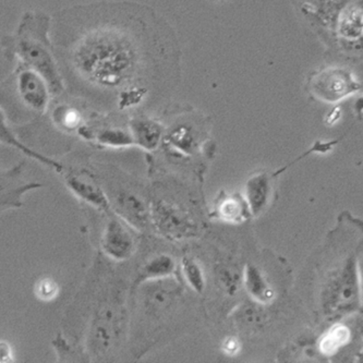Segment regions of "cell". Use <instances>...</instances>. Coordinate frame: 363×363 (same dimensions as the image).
Returning a JSON list of instances; mask_svg holds the SVG:
<instances>
[{
    "label": "cell",
    "mask_w": 363,
    "mask_h": 363,
    "mask_svg": "<svg viewBox=\"0 0 363 363\" xmlns=\"http://www.w3.org/2000/svg\"><path fill=\"white\" fill-rule=\"evenodd\" d=\"M139 57L137 48L125 35L101 33L79 46L76 60L79 69L91 80L115 88L133 78Z\"/></svg>",
    "instance_id": "cell-1"
},
{
    "label": "cell",
    "mask_w": 363,
    "mask_h": 363,
    "mask_svg": "<svg viewBox=\"0 0 363 363\" xmlns=\"http://www.w3.org/2000/svg\"><path fill=\"white\" fill-rule=\"evenodd\" d=\"M358 265L354 259L347 261L342 269L333 276L323 293L326 314L332 318H340L354 311L359 304Z\"/></svg>",
    "instance_id": "cell-2"
},
{
    "label": "cell",
    "mask_w": 363,
    "mask_h": 363,
    "mask_svg": "<svg viewBox=\"0 0 363 363\" xmlns=\"http://www.w3.org/2000/svg\"><path fill=\"white\" fill-rule=\"evenodd\" d=\"M18 56L28 66L45 79L50 94L58 95L64 90L62 79L57 68L54 56L44 40L32 36H22L18 40Z\"/></svg>",
    "instance_id": "cell-3"
},
{
    "label": "cell",
    "mask_w": 363,
    "mask_h": 363,
    "mask_svg": "<svg viewBox=\"0 0 363 363\" xmlns=\"http://www.w3.org/2000/svg\"><path fill=\"white\" fill-rule=\"evenodd\" d=\"M150 216L152 224L168 238L180 240L196 235V224L191 215L175 203L155 201L150 208Z\"/></svg>",
    "instance_id": "cell-4"
},
{
    "label": "cell",
    "mask_w": 363,
    "mask_h": 363,
    "mask_svg": "<svg viewBox=\"0 0 363 363\" xmlns=\"http://www.w3.org/2000/svg\"><path fill=\"white\" fill-rule=\"evenodd\" d=\"M359 83L350 70L328 68L318 71L310 78L309 88L316 99L335 103L359 90Z\"/></svg>",
    "instance_id": "cell-5"
},
{
    "label": "cell",
    "mask_w": 363,
    "mask_h": 363,
    "mask_svg": "<svg viewBox=\"0 0 363 363\" xmlns=\"http://www.w3.org/2000/svg\"><path fill=\"white\" fill-rule=\"evenodd\" d=\"M118 315L111 306L101 308L95 314L89 333L88 345L95 356H101L111 350L117 337Z\"/></svg>",
    "instance_id": "cell-6"
},
{
    "label": "cell",
    "mask_w": 363,
    "mask_h": 363,
    "mask_svg": "<svg viewBox=\"0 0 363 363\" xmlns=\"http://www.w3.org/2000/svg\"><path fill=\"white\" fill-rule=\"evenodd\" d=\"M101 248L116 261H125L135 252V238L129 228L117 217H109L107 220L101 237Z\"/></svg>",
    "instance_id": "cell-7"
},
{
    "label": "cell",
    "mask_w": 363,
    "mask_h": 363,
    "mask_svg": "<svg viewBox=\"0 0 363 363\" xmlns=\"http://www.w3.org/2000/svg\"><path fill=\"white\" fill-rule=\"evenodd\" d=\"M66 184L80 200L103 212L111 213V200L88 170L69 172L66 175Z\"/></svg>",
    "instance_id": "cell-8"
},
{
    "label": "cell",
    "mask_w": 363,
    "mask_h": 363,
    "mask_svg": "<svg viewBox=\"0 0 363 363\" xmlns=\"http://www.w3.org/2000/svg\"><path fill=\"white\" fill-rule=\"evenodd\" d=\"M19 96L24 104L38 113H44L50 103V91L48 82L40 74L28 68L17 79Z\"/></svg>",
    "instance_id": "cell-9"
},
{
    "label": "cell",
    "mask_w": 363,
    "mask_h": 363,
    "mask_svg": "<svg viewBox=\"0 0 363 363\" xmlns=\"http://www.w3.org/2000/svg\"><path fill=\"white\" fill-rule=\"evenodd\" d=\"M113 210L138 230H145L151 224L150 208L137 194L125 190L119 191L113 198Z\"/></svg>",
    "instance_id": "cell-10"
},
{
    "label": "cell",
    "mask_w": 363,
    "mask_h": 363,
    "mask_svg": "<svg viewBox=\"0 0 363 363\" xmlns=\"http://www.w3.org/2000/svg\"><path fill=\"white\" fill-rule=\"evenodd\" d=\"M271 179L267 172H259L251 176L245 184V201L249 213L259 216L269 204L271 199Z\"/></svg>",
    "instance_id": "cell-11"
},
{
    "label": "cell",
    "mask_w": 363,
    "mask_h": 363,
    "mask_svg": "<svg viewBox=\"0 0 363 363\" xmlns=\"http://www.w3.org/2000/svg\"><path fill=\"white\" fill-rule=\"evenodd\" d=\"M149 281L145 290V301L147 306L154 311H162L169 307L178 296L179 287L177 284L168 277Z\"/></svg>",
    "instance_id": "cell-12"
},
{
    "label": "cell",
    "mask_w": 363,
    "mask_h": 363,
    "mask_svg": "<svg viewBox=\"0 0 363 363\" xmlns=\"http://www.w3.org/2000/svg\"><path fill=\"white\" fill-rule=\"evenodd\" d=\"M130 133L133 142L147 151L157 149L163 135L161 125L147 119H135L130 123Z\"/></svg>",
    "instance_id": "cell-13"
},
{
    "label": "cell",
    "mask_w": 363,
    "mask_h": 363,
    "mask_svg": "<svg viewBox=\"0 0 363 363\" xmlns=\"http://www.w3.org/2000/svg\"><path fill=\"white\" fill-rule=\"evenodd\" d=\"M243 283L249 295L259 303H269L274 298L273 288L265 279L264 274L255 265H245Z\"/></svg>",
    "instance_id": "cell-14"
},
{
    "label": "cell",
    "mask_w": 363,
    "mask_h": 363,
    "mask_svg": "<svg viewBox=\"0 0 363 363\" xmlns=\"http://www.w3.org/2000/svg\"><path fill=\"white\" fill-rule=\"evenodd\" d=\"M0 143L7 144L9 147L17 149L18 151L22 152L26 154L28 157L33 158L36 161L42 163L43 165H46L48 167L52 168L58 172H64V166L58 162L52 160V158L46 157V156L42 155V154L38 153V152L33 151V150L28 149L24 144H22L19 140L16 138V135L12 133L10 128L8 127L7 123L5 121V117H4L3 111H0Z\"/></svg>",
    "instance_id": "cell-15"
},
{
    "label": "cell",
    "mask_w": 363,
    "mask_h": 363,
    "mask_svg": "<svg viewBox=\"0 0 363 363\" xmlns=\"http://www.w3.org/2000/svg\"><path fill=\"white\" fill-rule=\"evenodd\" d=\"M176 269L175 259L168 255H160L152 257L140 272L138 283L165 279L174 274Z\"/></svg>",
    "instance_id": "cell-16"
},
{
    "label": "cell",
    "mask_w": 363,
    "mask_h": 363,
    "mask_svg": "<svg viewBox=\"0 0 363 363\" xmlns=\"http://www.w3.org/2000/svg\"><path fill=\"white\" fill-rule=\"evenodd\" d=\"M245 211L249 212L245 199H239L236 196H225L220 199V202H217L215 212L225 222L240 223L245 220Z\"/></svg>",
    "instance_id": "cell-17"
},
{
    "label": "cell",
    "mask_w": 363,
    "mask_h": 363,
    "mask_svg": "<svg viewBox=\"0 0 363 363\" xmlns=\"http://www.w3.org/2000/svg\"><path fill=\"white\" fill-rule=\"evenodd\" d=\"M165 143L182 155H190L196 149V135L191 128L184 125L174 128L165 138Z\"/></svg>",
    "instance_id": "cell-18"
},
{
    "label": "cell",
    "mask_w": 363,
    "mask_h": 363,
    "mask_svg": "<svg viewBox=\"0 0 363 363\" xmlns=\"http://www.w3.org/2000/svg\"><path fill=\"white\" fill-rule=\"evenodd\" d=\"M350 340V330L342 324H336L330 328L320 342V350L323 354H333L338 352L340 347L346 345Z\"/></svg>",
    "instance_id": "cell-19"
},
{
    "label": "cell",
    "mask_w": 363,
    "mask_h": 363,
    "mask_svg": "<svg viewBox=\"0 0 363 363\" xmlns=\"http://www.w3.org/2000/svg\"><path fill=\"white\" fill-rule=\"evenodd\" d=\"M96 140L99 143L109 147H130L135 144L130 131L117 128L101 130L96 135Z\"/></svg>",
    "instance_id": "cell-20"
},
{
    "label": "cell",
    "mask_w": 363,
    "mask_h": 363,
    "mask_svg": "<svg viewBox=\"0 0 363 363\" xmlns=\"http://www.w3.org/2000/svg\"><path fill=\"white\" fill-rule=\"evenodd\" d=\"M238 325L245 330H253L261 328L265 321V313L255 304H245L237 312Z\"/></svg>",
    "instance_id": "cell-21"
},
{
    "label": "cell",
    "mask_w": 363,
    "mask_h": 363,
    "mask_svg": "<svg viewBox=\"0 0 363 363\" xmlns=\"http://www.w3.org/2000/svg\"><path fill=\"white\" fill-rule=\"evenodd\" d=\"M182 272L189 286L196 293H203V290L206 288V279H204L202 267L196 259L184 257L182 259Z\"/></svg>",
    "instance_id": "cell-22"
},
{
    "label": "cell",
    "mask_w": 363,
    "mask_h": 363,
    "mask_svg": "<svg viewBox=\"0 0 363 363\" xmlns=\"http://www.w3.org/2000/svg\"><path fill=\"white\" fill-rule=\"evenodd\" d=\"M216 279L220 284V287L228 295H235L238 290L239 284L241 281V276L238 272L229 267L220 265L216 269Z\"/></svg>",
    "instance_id": "cell-23"
},
{
    "label": "cell",
    "mask_w": 363,
    "mask_h": 363,
    "mask_svg": "<svg viewBox=\"0 0 363 363\" xmlns=\"http://www.w3.org/2000/svg\"><path fill=\"white\" fill-rule=\"evenodd\" d=\"M7 177L6 176H0V210H3L4 206H11L13 203L20 202V196L26 191V190H31V189L38 188L40 186L38 184H26L19 189H13L11 191H8Z\"/></svg>",
    "instance_id": "cell-24"
},
{
    "label": "cell",
    "mask_w": 363,
    "mask_h": 363,
    "mask_svg": "<svg viewBox=\"0 0 363 363\" xmlns=\"http://www.w3.org/2000/svg\"><path fill=\"white\" fill-rule=\"evenodd\" d=\"M58 293V286L56 281L52 279H42L40 283L36 285V295L42 300H52L56 297Z\"/></svg>",
    "instance_id": "cell-25"
},
{
    "label": "cell",
    "mask_w": 363,
    "mask_h": 363,
    "mask_svg": "<svg viewBox=\"0 0 363 363\" xmlns=\"http://www.w3.org/2000/svg\"><path fill=\"white\" fill-rule=\"evenodd\" d=\"M241 350L240 342L235 336H229L223 340L222 350L227 356H236Z\"/></svg>",
    "instance_id": "cell-26"
},
{
    "label": "cell",
    "mask_w": 363,
    "mask_h": 363,
    "mask_svg": "<svg viewBox=\"0 0 363 363\" xmlns=\"http://www.w3.org/2000/svg\"><path fill=\"white\" fill-rule=\"evenodd\" d=\"M12 361L11 347L8 342H0V363Z\"/></svg>",
    "instance_id": "cell-27"
}]
</instances>
